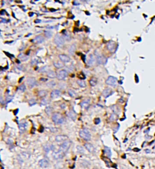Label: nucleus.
Masks as SVG:
<instances>
[{
	"label": "nucleus",
	"instance_id": "nucleus-37",
	"mask_svg": "<svg viewBox=\"0 0 155 169\" xmlns=\"http://www.w3.org/2000/svg\"><path fill=\"white\" fill-rule=\"evenodd\" d=\"M49 100L47 99H43L41 101L42 105H47V104H49Z\"/></svg>",
	"mask_w": 155,
	"mask_h": 169
},
{
	"label": "nucleus",
	"instance_id": "nucleus-34",
	"mask_svg": "<svg viewBox=\"0 0 155 169\" xmlns=\"http://www.w3.org/2000/svg\"><path fill=\"white\" fill-rule=\"evenodd\" d=\"M47 69H48L47 66L43 67H42L41 69H40V70H39V72L44 73V72H47Z\"/></svg>",
	"mask_w": 155,
	"mask_h": 169
},
{
	"label": "nucleus",
	"instance_id": "nucleus-39",
	"mask_svg": "<svg viewBox=\"0 0 155 169\" xmlns=\"http://www.w3.org/2000/svg\"><path fill=\"white\" fill-rule=\"evenodd\" d=\"M29 104H30V105H34V104H36V101H35V100L34 99H31L29 101Z\"/></svg>",
	"mask_w": 155,
	"mask_h": 169
},
{
	"label": "nucleus",
	"instance_id": "nucleus-46",
	"mask_svg": "<svg viewBox=\"0 0 155 169\" xmlns=\"http://www.w3.org/2000/svg\"><path fill=\"white\" fill-rule=\"evenodd\" d=\"M2 101V98L1 97H0V103Z\"/></svg>",
	"mask_w": 155,
	"mask_h": 169
},
{
	"label": "nucleus",
	"instance_id": "nucleus-28",
	"mask_svg": "<svg viewBox=\"0 0 155 169\" xmlns=\"http://www.w3.org/2000/svg\"><path fill=\"white\" fill-rule=\"evenodd\" d=\"M45 111L48 115H50V114L52 113L53 109H52V107H47L46 108Z\"/></svg>",
	"mask_w": 155,
	"mask_h": 169
},
{
	"label": "nucleus",
	"instance_id": "nucleus-30",
	"mask_svg": "<svg viewBox=\"0 0 155 169\" xmlns=\"http://www.w3.org/2000/svg\"><path fill=\"white\" fill-rule=\"evenodd\" d=\"M68 92H69V95H70V96H72V97L76 96V93H75V92L73 91V90H71V89H70V90H69Z\"/></svg>",
	"mask_w": 155,
	"mask_h": 169
},
{
	"label": "nucleus",
	"instance_id": "nucleus-42",
	"mask_svg": "<svg viewBox=\"0 0 155 169\" xmlns=\"http://www.w3.org/2000/svg\"><path fill=\"white\" fill-rule=\"evenodd\" d=\"M114 116H115L114 114H113V115L111 116V117H110V120H111V121H114V120H115V117H114Z\"/></svg>",
	"mask_w": 155,
	"mask_h": 169
},
{
	"label": "nucleus",
	"instance_id": "nucleus-26",
	"mask_svg": "<svg viewBox=\"0 0 155 169\" xmlns=\"http://www.w3.org/2000/svg\"><path fill=\"white\" fill-rule=\"evenodd\" d=\"M77 83L78 85L80 87H86V83H85V82L83 80H81V79L78 80Z\"/></svg>",
	"mask_w": 155,
	"mask_h": 169
},
{
	"label": "nucleus",
	"instance_id": "nucleus-11",
	"mask_svg": "<svg viewBox=\"0 0 155 169\" xmlns=\"http://www.w3.org/2000/svg\"><path fill=\"white\" fill-rule=\"evenodd\" d=\"M96 61L98 64H105L107 62V59L104 57L103 56L100 55H96Z\"/></svg>",
	"mask_w": 155,
	"mask_h": 169
},
{
	"label": "nucleus",
	"instance_id": "nucleus-32",
	"mask_svg": "<svg viewBox=\"0 0 155 169\" xmlns=\"http://www.w3.org/2000/svg\"><path fill=\"white\" fill-rule=\"evenodd\" d=\"M55 85H56V83L54 81H50L47 84V85L48 87H53L55 86Z\"/></svg>",
	"mask_w": 155,
	"mask_h": 169
},
{
	"label": "nucleus",
	"instance_id": "nucleus-18",
	"mask_svg": "<svg viewBox=\"0 0 155 169\" xmlns=\"http://www.w3.org/2000/svg\"><path fill=\"white\" fill-rule=\"evenodd\" d=\"M35 41L36 43L38 44H41V43H43V42H44L45 41V38L43 37V36H37L35 38Z\"/></svg>",
	"mask_w": 155,
	"mask_h": 169
},
{
	"label": "nucleus",
	"instance_id": "nucleus-35",
	"mask_svg": "<svg viewBox=\"0 0 155 169\" xmlns=\"http://www.w3.org/2000/svg\"><path fill=\"white\" fill-rule=\"evenodd\" d=\"M26 85H24V84H22V85H21L19 87V90H20V91L21 92H24L26 90Z\"/></svg>",
	"mask_w": 155,
	"mask_h": 169
},
{
	"label": "nucleus",
	"instance_id": "nucleus-7",
	"mask_svg": "<svg viewBox=\"0 0 155 169\" xmlns=\"http://www.w3.org/2000/svg\"><path fill=\"white\" fill-rule=\"evenodd\" d=\"M64 155H65V153H64V152L61 151V150H58V151L53 152V157L55 160H59V159L63 158L64 157Z\"/></svg>",
	"mask_w": 155,
	"mask_h": 169
},
{
	"label": "nucleus",
	"instance_id": "nucleus-15",
	"mask_svg": "<svg viewBox=\"0 0 155 169\" xmlns=\"http://www.w3.org/2000/svg\"><path fill=\"white\" fill-rule=\"evenodd\" d=\"M67 139V137L65 135H58L56 136L55 140L57 142H64L66 141Z\"/></svg>",
	"mask_w": 155,
	"mask_h": 169
},
{
	"label": "nucleus",
	"instance_id": "nucleus-1",
	"mask_svg": "<svg viewBox=\"0 0 155 169\" xmlns=\"http://www.w3.org/2000/svg\"><path fill=\"white\" fill-rule=\"evenodd\" d=\"M52 120L56 124H63L64 121V117L59 113H53L52 116Z\"/></svg>",
	"mask_w": 155,
	"mask_h": 169
},
{
	"label": "nucleus",
	"instance_id": "nucleus-10",
	"mask_svg": "<svg viewBox=\"0 0 155 169\" xmlns=\"http://www.w3.org/2000/svg\"><path fill=\"white\" fill-rule=\"evenodd\" d=\"M59 58L60 59V60L63 63H69L71 59H70V57L69 56L66 55L64 54H61L59 55Z\"/></svg>",
	"mask_w": 155,
	"mask_h": 169
},
{
	"label": "nucleus",
	"instance_id": "nucleus-31",
	"mask_svg": "<svg viewBox=\"0 0 155 169\" xmlns=\"http://www.w3.org/2000/svg\"><path fill=\"white\" fill-rule=\"evenodd\" d=\"M19 58H21V59L23 61H26L27 60V59L28 58V56H27L26 55H24V54H20L19 55Z\"/></svg>",
	"mask_w": 155,
	"mask_h": 169
},
{
	"label": "nucleus",
	"instance_id": "nucleus-25",
	"mask_svg": "<svg viewBox=\"0 0 155 169\" xmlns=\"http://www.w3.org/2000/svg\"><path fill=\"white\" fill-rule=\"evenodd\" d=\"M89 83L91 86H95L97 83V79L96 78H91L89 81Z\"/></svg>",
	"mask_w": 155,
	"mask_h": 169
},
{
	"label": "nucleus",
	"instance_id": "nucleus-8",
	"mask_svg": "<svg viewBox=\"0 0 155 169\" xmlns=\"http://www.w3.org/2000/svg\"><path fill=\"white\" fill-rule=\"evenodd\" d=\"M107 47L108 50H109L110 52H112L113 53V52H115V50H116V43L114 41H110L107 43Z\"/></svg>",
	"mask_w": 155,
	"mask_h": 169
},
{
	"label": "nucleus",
	"instance_id": "nucleus-33",
	"mask_svg": "<svg viewBox=\"0 0 155 169\" xmlns=\"http://www.w3.org/2000/svg\"><path fill=\"white\" fill-rule=\"evenodd\" d=\"M45 35L47 38H50L52 36V33L50 31H45Z\"/></svg>",
	"mask_w": 155,
	"mask_h": 169
},
{
	"label": "nucleus",
	"instance_id": "nucleus-22",
	"mask_svg": "<svg viewBox=\"0 0 155 169\" xmlns=\"http://www.w3.org/2000/svg\"><path fill=\"white\" fill-rule=\"evenodd\" d=\"M104 151H105V153L106 154L107 156L108 157H111V150H110V148L107 147H105V149H104Z\"/></svg>",
	"mask_w": 155,
	"mask_h": 169
},
{
	"label": "nucleus",
	"instance_id": "nucleus-40",
	"mask_svg": "<svg viewBox=\"0 0 155 169\" xmlns=\"http://www.w3.org/2000/svg\"><path fill=\"white\" fill-rule=\"evenodd\" d=\"M12 101V97L8 96L7 98H6V101H7V103H9V102Z\"/></svg>",
	"mask_w": 155,
	"mask_h": 169
},
{
	"label": "nucleus",
	"instance_id": "nucleus-41",
	"mask_svg": "<svg viewBox=\"0 0 155 169\" xmlns=\"http://www.w3.org/2000/svg\"><path fill=\"white\" fill-rule=\"evenodd\" d=\"M100 121H100V118H96L95 120V123L96 124H98L100 122Z\"/></svg>",
	"mask_w": 155,
	"mask_h": 169
},
{
	"label": "nucleus",
	"instance_id": "nucleus-9",
	"mask_svg": "<svg viewBox=\"0 0 155 169\" xmlns=\"http://www.w3.org/2000/svg\"><path fill=\"white\" fill-rule=\"evenodd\" d=\"M27 83L30 88H32L36 85V81L35 78H28L27 80Z\"/></svg>",
	"mask_w": 155,
	"mask_h": 169
},
{
	"label": "nucleus",
	"instance_id": "nucleus-12",
	"mask_svg": "<svg viewBox=\"0 0 155 169\" xmlns=\"http://www.w3.org/2000/svg\"><path fill=\"white\" fill-rule=\"evenodd\" d=\"M90 99H84V100H83L82 101L80 105L82 109H88V107H89V105H90Z\"/></svg>",
	"mask_w": 155,
	"mask_h": 169
},
{
	"label": "nucleus",
	"instance_id": "nucleus-6",
	"mask_svg": "<svg viewBox=\"0 0 155 169\" xmlns=\"http://www.w3.org/2000/svg\"><path fill=\"white\" fill-rule=\"evenodd\" d=\"M68 73L66 70H60L56 75V77L59 80H64V79L67 77Z\"/></svg>",
	"mask_w": 155,
	"mask_h": 169
},
{
	"label": "nucleus",
	"instance_id": "nucleus-3",
	"mask_svg": "<svg viewBox=\"0 0 155 169\" xmlns=\"http://www.w3.org/2000/svg\"><path fill=\"white\" fill-rule=\"evenodd\" d=\"M106 84L107 85H110L111 87H116L118 85V80L117 78L114 76H109L106 80Z\"/></svg>",
	"mask_w": 155,
	"mask_h": 169
},
{
	"label": "nucleus",
	"instance_id": "nucleus-13",
	"mask_svg": "<svg viewBox=\"0 0 155 169\" xmlns=\"http://www.w3.org/2000/svg\"><path fill=\"white\" fill-rule=\"evenodd\" d=\"M61 92L58 90H54L51 92L50 94V97L52 99H56V98H58V97L61 96Z\"/></svg>",
	"mask_w": 155,
	"mask_h": 169
},
{
	"label": "nucleus",
	"instance_id": "nucleus-43",
	"mask_svg": "<svg viewBox=\"0 0 155 169\" xmlns=\"http://www.w3.org/2000/svg\"><path fill=\"white\" fill-rule=\"evenodd\" d=\"M41 21V20H40V19H36L35 20L36 23H40Z\"/></svg>",
	"mask_w": 155,
	"mask_h": 169
},
{
	"label": "nucleus",
	"instance_id": "nucleus-17",
	"mask_svg": "<svg viewBox=\"0 0 155 169\" xmlns=\"http://www.w3.org/2000/svg\"><path fill=\"white\" fill-rule=\"evenodd\" d=\"M84 146H85V149H86L88 151H89V152H90V153L93 152L94 150H95V148H94V147L93 146V145H91V144L86 143V144H84Z\"/></svg>",
	"mask_w": 155,
	"mask_h": 169
},
{
	"label": "nucleus",
	"instance_id": "nucleus-38",
	"mask_svg": "<svg viewBox=\"0 0 155 169\" xmlns=\"http://www.w3.org/2000/svg\"><path fill=\"white\" fill-rule=\"evenodd\" d=\"M78 77H79V78H80L81 80V79H84L85 78V75L83 74L82 73H81L80 74L78 75Z\"/></svg>",
	"mask_w": 155,
	"mask_h": 169
},
{
	"label": "nucleus",
	"instance_id": "nucleus-27",
	"mask_svg": "<svg viewBox=\"0 0 155 169\" xmlns=\"http://www.w3.org/2000/svg\"><path fill=\"white\" fill-rule=\"evenodd\" d=\"M47 94V92L46 90H41L38 92V96L41 98H43V97L46 96Z\"/></svg>",
	"mask_w": 155,
	"mask_h": 169
},
{
	"label": "nucleus",
	"instance_id": "nucleus-36",
	"mask_svg": "<svg viewBox=\"0 0 155 169\" xmlns=\"http://www.w3.org/2000/svg\"><path fill=\"white\" fill-rule=\"evenodd\" d=\"M77 150H78V151L79 153H84V149H83V147H82L81 146H78L77 147Z\"/></svg>",
	"mask_w": 155,
	"mask_h": 169
},
{
	"label": "nucleus",
	"instance_id": "nucleus-23",
	"mask_svg": "<svg viewBox=\"0 0 155 169\" xmlns=\"http://www.w3.org/2000/svg\"><path fill=\"white\" fill-rule=\"evenodd\" d=\"M47 76L50 78H54L56 76V74L53 70H50L47 72Z\"/></svg>",
	"mask_w": 155,
	"mask_h": 169
},
{
	"label": "nucleus",
	"instance_id": "nucleus-14",
	"mask_svg": "<svg viewBox=\"0 0 155 169\" xmlns=\"http://www.w3.org/2000/svg\"><path fill=\"white\" fill-rule=\"evenodd\" d=\"M113 93V91L111 90L110 88H107L105 90H104L103 92H102V95L105 97V98H107V97L110 96V95H111Z\"/></svg>",
	"mask_w": 155,
	"mask_h": 169
},
{
	"label": "nucleus",
	"instance_id": "nucleus-44",
	"mask_svg": "<svg viewBox=\"0 0 155 169\" xmlns=\"http://www.w3.org/2000/svg\"><path fill=\"white\" fill-rule=\"evenodd\" d=\"M77 1H74V2H73V4H75V5H78V4H79V3H78V2H76Z\"/></svg>",
	"mask_w": 155,
	"mask_h": 169
},
{
	"label": "nucleus",
	"instance_id": "nucleus-4",
	"mask_svg": "<svg viewBox=\"0 0 155 169\" xmlns=\"http://www.w3.org/2000/svg\"><path fill=\"white\" fill-rule=\"evenodd\" d=\"M70 144H71L70 141H69V140H66V141H65L61 144V145H60V147H59V150L65 153L69 150V148H70Z\"/></svg>",
	"mask_w": 155,
	"mask_h": 169
},
{
	"label": "nucleus",
	"instance_id": "nucleus-29",
	"mask_svg": "<svg viewBox=\"0 0 155 169\" xmlns=\"http://www.w3.org/2000/svg\"><path fill=\"white\" fill-rule=\"evenodd\" d=\"M19 127L20 130H25L26 127H27V124H26V123H21V124H19Z\"/></svg>",
	"mask_w": 155,
	"mask_h": 169
},
{
	"label": "nucleus",
	"instance_id": "nucleus-19",
	"mask_svg": "<svg viewBox=\"0 0 155 169\" xmlns=\"http://www.w3.org/2000/svg\"><path fill=\"white\" fill-rule=\"evenodd\" d=\"M68 115H69V118H70V119H72V120H75L76 117H77V115H76V113H75L73 110H70L69 112V113H68Z\"/></svg>",
	"mask_w": 155,
	"mask_h": 169
},
{
	"label": "nucleus",
	"instance_id": "nucleus-5",
	"mask_svg": "<svg viewBox=\"0 0 155 169\" xmlns=\"http://www.w3.org/2000/svg\"><path fill=\"white\" fill-rule=\"evenodd\" d=\"M64 41L65 39L61 36L59 35H56L54 38V43L55 44H56L58 46H62L63 44H64Z\"/></svg>",
	"mask_w": 155,
	"mask_h": 169
},
{
	"label": "nucleus",
	"instance_id": "nucleus-20",
	"mask_svg": "<svg viewBox=\"0 0 155 169\" xmlns=\"http://www.w3.org/2000/svg\"><path fill=\"white\" fill-rule=\"evenodd\" d=\"M95 57L93 56V55H90V56H89V59H88V62H87V64L89 66H92L93 64H94V63H95Z\"/></svg>",
	"mask_w": 155,
	"mask_h": 169
},
{
	"label": "nucleus",
	"instance_id": "nucleus-45",
	"mask_svg": "<svg viewBox=\"0 0 155 169\" xmlns=\"http://www.w3.org/2000/svg\"><path fill=\"white\" fill-rule=\"evenodd\" d=\"M146 151H147V153H149L150 152V150H146Z\"/></svg>",
	"mask_w": 155,
	"mask_h": 169
},
{
	"label": "nucleus",
	"instance_id": "nucleus-21",
	"mask_svg": "<svg viewBox=\"0 0 155 169\" xmlns=\"http://www.w3.org/2000/svg\"><path fill=\"white\" fill-rule=\"evenodd\" d=\"M53 65H54V66L56 68H57V69H61V68L63 67L64 66V64L59 61L54 62V63H53Z\"/></svg>",
	"mask_w": 155,
	"mask_h": 169
},
{
	"label": "nucleus",
	"instance_id": "nucleus-24",
	"mask_svg": "<svg viewBox=\"0 0 155 169\" xmlns=\"http://www.w3.org/2000/svg\"><path fill=\"white\" fill-rule=\"evenodd\" d=\"M75 50H76V47H75V46L74 45V44H73V45H72L70 47V48H69V53H70V55H73L74 53H75Z\"/></svg>",
	"mask_w": 155,
	"mask_h": 169
},
{
	"label": "nucleus",
	"instance_id": "nucleus-16",
	"mask_svg": "<svg viewBox=\"0 0 155 169\" xmlns=\"http://www.w3.org/2000/svg\"><path fill=\"white\" fill-rule=\"evenodd\" d=\"M39 165L41 167L45 168V167H47L49 166V161L47 160H46V159H43V160L39 161Z\"/></svg>",
	"mask_w": 155,
	"mask_h": 169
},
{
	"label": "nucleus",
	"instance_id": "nucleus-2",
	"mask_svg": "<svg viewBox=\"0 0 155 169\" xmlns=\"http://www.w3.org/2000/svg\"><path fill=\"white\" fill-rule=\"evenodd\" d=\"M79 136L85 141H89L91 139L90 133L87 129H82L79 131Z\"/></svg>",
	"mask_w": 155,
	"mask_h": 169
}]
</instances>
